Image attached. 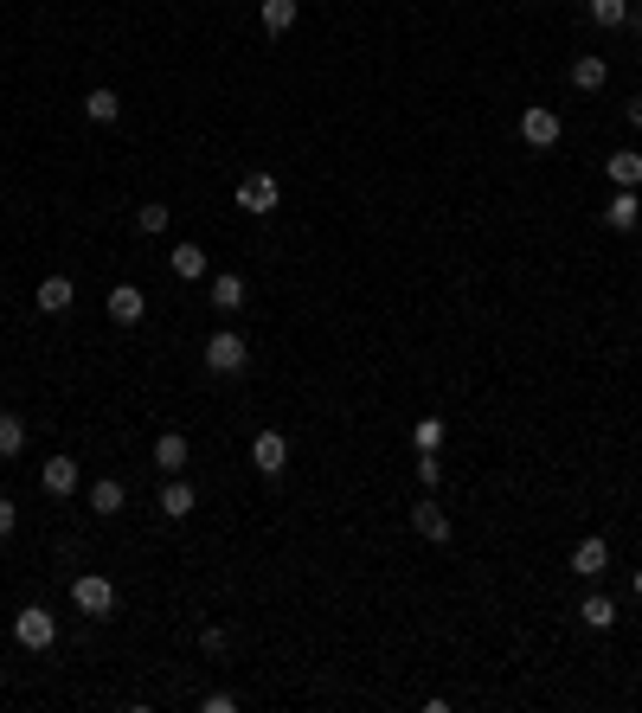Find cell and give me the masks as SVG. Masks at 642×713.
I'll return each mask as SVG.
<instances>
[{
  "label": "cell",
  "mask_w": 642,
  "mask_h": 713,
  "mask_svg": "<svg viewBox=\"0 0 642 713\" xmlns=\"http://www.w3.org/2000/svg\"><path fill=\"white\" fill-rule=\"evenodd\" d=\"M232 200H238V212H251V219H270V212L283 206V187H277V174H244Z\"/></svg>",
  "instance_id": "1"
},
{
  "label": "cell",
  "mask_w": 642,
  "mask_h": 713,
  "mask_svg": "<svg viewBox=\"0 0 642 713\" xmlns=\"http://www.w3.org/2000/svg\"><path fill=\"white\" fill-rule=\"evenodd\" d=\"M206 367H212V373H244V367H251V347H244L238 328H212V341H206Z\"/></svg>",
  "instance_id": "2"
},
{
  "label": "cell",
  "mask_w": 642,
  "mask_h": 713,
  "mask_svg": "<svg viewBox=\"0 0 642 713\" xmlns=\"http://www.w3.org/2000/svg\"><path fill=\"white\" fill-rule=\"evenodd\" d=\"M13 643L20 649H52L58 643V617L45 611V604H26V611L13 617Z\"/></svg>",
  "instance_id": "3"
},
{
  "label": "cell",
  "mask_w": 642,
  "mask_h": 713,
  "mask_svg": "<svg viewBox=\"0 0 642 713\" xmlns=\"http://www.w3.org/2000/svg\"><path fill=\"white\" fill-rule=\"evenodd\" d=\"M71 604H78L84 617H110V611H116V579H103V572H84V579L71 585Z\"/></svg>",
  "instance_id": "4"
},
{
  "label": "cell",
  "mask_w": 642,
  "mask_h": 713,
  "mask_svg": "<svg viewBox=\"0 0 642 713\" xmlns=\"http://www.w3.org/2000/svg\"><path fill=\"white\" fill-rule=\"evenodd\" d=\"M559 135H565L559 110H546V103H527L521 110V142L527 148H559Z\"/></svg>",
  "instance_id": "5"
},
{
  "label": "cell",
  "mask_w": 642,
  "mask_h": 713,
  "mask_svg": "<svg viewBox=\"0 0 642 713\" xmlns=\"http://www.w3.org/2000/svg\"><path fill=\"white\" fill-rule=\"evenodd\" d=\"M251 463H257V476L277 482L283 469H289V444H283V431H257V437H251Z\"/></svg>",
  "instance_id": "6"
},
{
  "label": "cell",
  "mask_w": 642,
  "mask_h": 713,
  "mask_svg": "<svg viewBox=\"0 0 642 713\" xmlns=\"http://www.w3.org/2000/svg\"><path fill=\"white\" fill-rule=\"evenodd\" d=\"M103 309H110V322H116V328H135V322H142V315H148V296L135 290V283H116Z\"/></svg>",
  "instance_id": "7"
},
{
  "label": "cell",
  "mask_w": 642,
  "mask_h": 713,
  "mask_svg": "<svg viewBox=\"0 0 642 713\" xmlns=\"http://www.w3.org/2000/svg\"><path fill=\"white\" fill-rule=\"evenodd\" d=\"M411 534H418V540H431V546H443V540H450V514H443V508L431 502V495H424V502L411 508Z\"/></svg>",
  "instance_id": "8"
},
{
  "label": "cell",
  "mask_w": 642,
  "mask_h": 713,
  "mask_svg": "<svg viewBox=\"0 0 642 713\" xmlns=\"http://www.w3.org/2000/svg\"><path fill=\"white\" fill-rule=\"evenodd\" d=\"M604 225H610V232H636V225H642V200H636V187H617V193H610Z\"/></svg>",
  "instance_id": "9"
},
{
  "label": "cell",
  "mask_w": 642,
  "mask_h": 713,
  "mask_svg": "<svg viewBox=\"0 0 642 713\" xmlns=\"http://www.w3.org/2000/svg\"><path fill=\"white\" fill-rule=\"evenodd\" d=\"M78 476H84V469L71 463V457H52V463L39 469V489H45V495H58V502H65V495L78 489Z\"/></svg>",
  "instance_id": "10"
},
{
  "label": "cell",
  "mask_w": 642,
  "mask_h": 713,
  "mask_svg": "<svg viewBox=\"0 0 642 713\" xmlns=\"http://www.w3.org/2000/svg\"><path fill=\"white\" fill-rule=\"evenodd\" d=\"M193 508H200V495H193L180 476H167V482H161V514H167V521H187Z\"/></svg>",
  "instance_id": "11"
},
{
  "label": "cell",
  "mask_w": 642,
  "mask_h": 713,
  "mask_svg": "<svg viewBox=\"0 0 642 713\" xmlns=\"http://www.w3.org/2000/svg\"><path fill=\"white\" fill-rule=\"evenodd\" d=\"M610 566V546L598 540V534H591V540H578L572 546V572H578V579H598V572Z\"/></svg>",
  "instance_id": "12"
},
{
  "label": "cell",
  "mask_w": 642,
  "mask_h": 713,
  "mask_svg": "<svg viewBox=\"0 0 642 713\" xmlns=\"http://www.w3.org/2000/svg\"><path fill=\"white\" fill-rule=\"evenodd\" d=\"M71 302H78V283L71 277H45L39 283V309L45 315H71Z\"/></svg>",
  "instance_id": "13"
},
{
  "label": "cell",
  "mask_w": 642,
  "mask_h": 713,
  "mask_svg": "<svg viewBox=\"0 0 642 713\" xmlns=\"http://www.w3.org/2000/svg\"><path fill=\"white\" fill-rule=\"evenodd\" d=\"M604 84H610V65L598 52H578L572 58V90H604Z\"/></svg>",
  "instance_id": "14"
},
{
  "label": "cell",
  "mask_w": 642,
  "mask_h": 713,
  "mask_svg": "<svg viewBox=\"0 0 642 713\" xmlns=\"http://www.w3.org/2000/svg\"><path fill=\"white\" fill-rule=\"evenodd\" d=\"M578 624H585V630H610V624H617V598H604V591L578 598Z\"/></svg>",
  "instance_id": "15"
},
{
  "label": "cell",
  "mask_w": 642,
  "mask_h": 713,
  "mask_svg": "<svg viewBox=\"0 0 642 713\" xmlns=\"http://www.w3.org/2000/svg\"><path fill=\"white\" fill-rule=\"evenodd\" d=\"M155 463H161V476H180V469H187V437H180V431H161V437H155Z\"/></svg>",
  "instance_id": "16"
},
{
  "label": "cell",
  "mask_w": 642,
  "mask_h": 713,
  "mask_svg": "<svg viewBox=\"0 0 642 713\" xmlns=\"http://www.w3.org/2000/svg\"><path fill=\"white\" fill-rule=\"evenodd\" d=\"M122 508H129V489H122L116 476L90 482V514H122Z\"/></svg>",
  "instance_id": "17"
},
{
  "label": "cell",
  "mask_w": 642,
  "mask_h": 713,
  "mask_svg": "<svg viewBox=\"0 0 642 713\" xmlns=\"http://www.w3.org/2000/svg\"><path fill=\"white\" fill-rule=\"evenodd\" d=\"M296 13H302V0H264V7H257V20H264L270 39H277V33H289V26H296Z\"/></svg>",
  "instance_id": "18"
},
{
  "label": "cell",
  "mask_w": 642,
  "mask_h": 713,
  "mask_svg": "<svg viewBox=\"0 0 642 713\" xmlns=\"http://www.w3.org/2000/svg\"><path fill=\"white\" fill-rule=\"evenodd\" d=\"M443 437H450V424H443V418H418V424H411V450H418V457H437Z\"/></svg>",
  "instance_id": "19"
},
{
  "label": "cell",
  "mask_w": 642,
  "mask_h": 713,
  "mask_svg": "<svg viewBox=\"0 0 642 713\" xmlns=\"http://www.w3.org/2000/svg\"><path fill=\"white\" fill-rule=\"evenodd\" d=\"M167 264H174L180 283H200L206 277V251L200 245H174V251H167Z\"/></svg>",
  "instance_id": "20"
},
{
  "label": "cell",
  "mask_w": 642,
  "mask_h": 713,
  "mask_svg": "<svg viewBox=\"0 0 642 713\" xmlns=\"http://www.w3.org/2000/svg\"><path fill=\"white\" fill-rule=\"evenodd\" d=\"M604 174L617 180V187H642V155H636V148H617V155L604 161Z\"/></svg>",
  "instance_id": "21"
},
{
  "label": "cell",
  "mask_w": 642,
  "mask_h": 713,
  "mask_svg": "<svg viewBox=\"0 0 642 713\" xmlns=\"http://www.w3.org/2000/svg\"><path fill=\"white\" fill-rule=\"evenodd\" d=\"M84 116H90V123H116V116H122V97H116L110 84H97V90L84 97Z\"/></svg>",
  "instance_id": "22"
},
{
  "label": "cell",
  "mask_w": 642,
  "mask_h": 713,
  "mask_svg": "<svg viewBox=\"0 0 642 713\" xmlns=\"http://www.w3.org/2000/svg\"><path fill=\"white\" fill-rule=\"evenodd\" d=\"M212 309H244V277L238 270H219V277H212Z\"/></svg>",
  "instance_id": "23"
},
{
  "label": "cell",
  "mask_w": 642,
  "mask_h": 713,
  "mask_svg": "<svg viewBox=\"0 0 642 713\" xmlns=\"http://www.w3.org/2000/svg\"><path fill=\"white\" fill-rule=\"evenodd\" d=\"M20 450H26V418L20 412H0V463L20 457Z\"/></svg>",
  "instance_id": "24"
},
{
  "label": "cell",
  "mask_w": 642,
  "mask_h": 713,
  "mask_svg": "<svg viewBox=\"0 0 642 713\" xmlns=\"http://www.w3.org/2000/svg\"><path fill=\"white\" fill-rule=\"evenodd\" d=\"M585 13L598 26H623V20H630V0H585Z\"/></svg>",
  "instance_id": "25"
},
{
  "label": "cell",
  "mask_w": 642,
  "mask_h": 713,
  "mask_svg": "<svg viewBox=\"0 0 642 713\" xmlns=\"http://www.w3.org/2000/svg\"><path fill=\"white\" fill-rule=\"evenodd\" d=\"M135 232L161 238V232H167V206H155V200H148V206H135Z\"/></svg>",
  "instance_id": "26"
},
{
  "label": "cell",
  "mask_w": 642,
  "mask_h": 713,
  "mask_svg": "<svg viewBox=\"0 0 642 713\" xmlns=\"http://www.w3.org/2000/svg\"><path fill=\"white\" fill-rule=\"evenodd\" d=\"M200 707H206V713H238V694H225V688H212V694H206V701H200Z\"/></svg>",
  "instance_id": "27"
},
{
  "label": "cell",
  "mask_w": 642,
  "mask_h": 713,
  "mask_svg": "<svg viewBox=\"0 0 642 713\" xmlns=\"http://www.w3.org/2000/svg\"><path fill=\"white\" fill-rule=\"evenodd\" d=\"M437 476H443V463H437V457H418V482H424V495L437 489Z\"/></svg>",
  "instance_id": "28"
},
{
  "label": "cell",
  "mask_w": 642,
  "mask_h": 713,
  "mask_svg": "<svg viewBox=\"0 0 642 713\" xmlns=\"http://www.w3.org/2000/svg\"><path fill=\"white\" fill-rule=\"evenodd\" d=\"M13 527H20V508H13V495H0V540H7Z\"/></svg>",
  "instance_id": "29"
},
{
  "label": "cell",
  "mask_w": 642,
  "mask_h": 713,
  "mask_svg": "<svg viewBox=\"0 0 642 713\" xmlns=\"http://www.w3.org/2000/svg\"><path fill=\"white\" fill-rule=\"evenodd\" d=\"M200 649H206V656H225V630H219V624L200 630Z\"/></svg>",
  "instance_id": "30"
},
{
  "label": "cell",
  "mask_w": 642,
  "mask_h": 713,
  "mask_svg": "<svg viewBox=\"0 0 642 713\" xmlns=\"http://www.w3.org/2000/svg\"><path fill=\"white\" fill-rule=\"evenodd\" d=\"M623 110H630V123L642 129V97H630V103H623Z\"/></svg>",
  "instance_id": "31"
},
{
  "label": "cell",
  "mask_w": 642,
  "mask_h": 713,
  "mask_svg": "<svg viewBox=\"0 0 642 713\" xmlns=\"http://www.w3.org/2000/svg\"><path fill=\"white\" fill-rule=\"evenodd\" d=\"M623 26H630V33H642V7H630V20H623Z\"/></svg>",
  "instance_id": "32"
},
{
  "label": "cell",
  "mask_w": 642,
  "mask_h": 713,
  "mask_svg": "<svg viewBox=\"0 0 642 713\" xmlns=\"http://www.w3.org/2000/svg\"><path fill=\"white\" fill-rule=\"evenodd\" d=\"M630 585H636V598H642V572H636V579H630Z\"/></svg>",
  "instance_id": "33"
},
{
  "label": "cell",
  "mask_w": 642,
  "mask_h": 713,
  "mask_svg": "<svg viewBox=\"0 0 642 713\" xmlns=\"http://www.w3.org/2000/svg\"><path fill=\"white\" fill-rule=\"evenodd\" d=\"M636 232H642V225H636Z\"/></svg>",
  "instance_id": "34"
}]
</instances>
